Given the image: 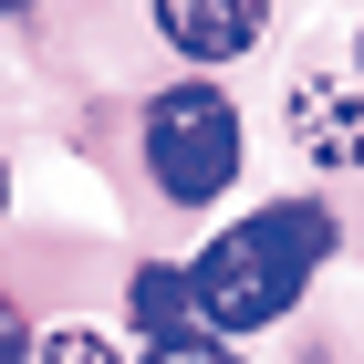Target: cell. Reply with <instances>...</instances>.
I'll return each instance as SVG.
<instances>
[{
	"label": "cell",
	"mask_w": 364,
	"mask_h": 364,
	"mask_svg": "<svg viewBox=\"0 0 364 364\" xmlns=\"http://www.w3.org/2000/svg\"><path fill=\"white\" fill-rule=\"evenodd\" d=\"M323 260H333V219H323L312 198L250 208L240 229H219V240L188 260V312L208 333H271Z\"/></svg>",
	"instance_id": "1"
},
{
	"label": "cell",
	"mask_w": 364,
	"mask_h": 364,
	"mask_svg": "<svg viewBox=\"0 0 364 364\" xmlns=\"http://www.w3.org/2000/svg\"><path fill=\"white\" fill-rule=\"evenodd\" d=\"M146 177H156V198H177V208L229 198V177H240V105H229L219 84H167L146 105Z\"/></svg>",
	"instance_id": "2"
},
{
	"label": "cell",
	"mask_w": 364,
	"mask_h": 364,
	"mask_svg": "<svg viewBox=\"0 0 364 364\" xmlns=\"http://www.w3.org/2000/svg\"><path fill=\"white\" fill-rule=\"evenodd\" d=\"M291 146L312 167H364V84L354 73H302L291 84Z\"/></svg>",
	"instance_id": "3"
},
{
	"label": "cell",
	"mask_w": 364,
	"mask_h": 364,
	"mask_svg": "<svg viewBox=\"0 0 364 364\" xmlns=\"http://www.w3.org/2000/svg\"><path fill=\"white\" fill-rule=\"evenodd\" d=\"M156 31H167L188 63H240L271 31V0H156Z\"/></svg>",
	"instance_id": "4"
},
{
	"label": "cell",
	"mask_w": 364,
	"mask_h": 364,
	"mask_svg": "<svg viewBox=\"0 0 364 364\" xmlns=\"http://www.w3.org/2000/svg\"><path fill=\"white\" fill-rule=\"evenodd\" d=\"M136 364H240V354H229V333H208V323H146Z\"/></svg>",
	"instance_id": "5"
},
{
	"label": "cell",
	"mask_w": 364,
	"mask_h": 364,
	"mask_svg": "<svg viewBox=\"0 0 364 364\" xmlns=\"http://www.w3.org/2000/svg\"><path fill=\"white\" fill-rule=\"evenodd\" d=\"M42 364H136V354L105 343V333H84V323H63V333H42Z\"/></svg>",
	"instance_id": "6"
},
{
	"label": "cell",
	"mask_w": 364,
	"mask_h": 364,
	"mask_svg": "<svg viewBox=\"0 0 364 364\" xmlns=\"http://www.w3.org/2000/svg\"><path fill=\"white\" fill-rule=\"evenodd\" d=\"M0 364H21V312L0 302Z\"/></svg>",
	"instance_id": "7"
},
{
	"label": "cell",
	"mask_w": 364,
	"mask_h": 364,
	"mask_svg": "<svg viewBox=\"0 0 364 364\" xmlns=\"http://www.w3.org/2000/svg\"><path fill=\"white\" fill-rule=\"evenodd\" d=\"M0 219H11V167H0Z\"/></svg>",
	"instance_id": "8"
},
{
	"label": "cell",
	"mask_w": 364,
	"mask_h": 364,
	"mask_svg": "<svg viewBox=\"0 0 364 364\" xmlns=\"http://www.w3.org/2000/svg\"><path fill=\"white\" fill-rule=\"evenodd\" d=\"M354 84H364V42H354Z\"/></svg>",
	"instance_id": "9"
},
{
	"label": "cell",
	"mask_w": 364,
	"mask_h": 364,
	"mask_svg": "<svg viewBox=\"0 0 364 364\" xmlns=\"http://www.w3.org/2000/svg\"><path fill=\"white\" fill-rule=\"evenodd\" d=\"M0 11H21V0H0Z\"/></svg>",
	"instance_id": "10"
}]
</instances>
